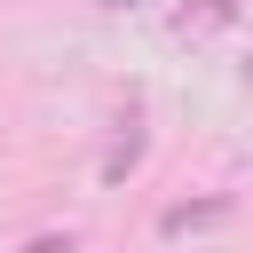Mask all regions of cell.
Here are the masks:
<instances>
[{
    "label": "cell",
    "mask_w": 253,
    "mask_h": 253,
    "mask_svg": "<svg viewBox=\"0 0 253 253\" xmlns=\"http://www.w3.org/2000/svg\"><path fill=\"white\" fill-rule=\"evenodd\" d=\"M229 213V198H206V206H174L166 213V237H182V229H206V221H221Z\"/></svg>",
    "instance_id": "6da1fadb"
},
{
    "label": "cell",
    "mask_w": 253,
    "mask_h": 253,
    "mask_svg": "<svg viewBox=\"0 0 253 253\" xmlns=\"http://www.w3.org/2000/svg\"><path fill=\"white\" fill-rule=\"evenodd\" d=\"M237 16V0H190L182 8V32H213V24H229Z\"/></svg>",
    "instance_id": "7a4b0ae2"
},
{
    "label": "cell",
    "mask_w": 253,
    "mask_h": 253,
    "mask_svg": "<svg viewBox=\"0 0 253 253\" xmlns=\"http://www.w3.org/2000/svg\"><path fill=\"white\" fill-rule=\"evenodd\" d=\"M32 253H71V245H63V237H40V245H32Z\"/></svg>",
    "instance_id": "3957f363"
}]
</instances>
